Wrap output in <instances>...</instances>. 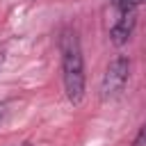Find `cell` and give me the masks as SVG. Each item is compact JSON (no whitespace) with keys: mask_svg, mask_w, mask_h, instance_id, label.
<instances>
[{"mask_svg":"<svg viewBox=\"0 0 146 146\" xmlns=\"http://www.w3.org/2000/svg\"><path fill=\"white\" fill-rule=\"evenodd\" d=\"M59 52H62V73H64V89L66 98L78 105L84 96V59L78 32L71 27L62 30L59 36Z\"/></svg>","mask_w":146,"mask_h":146,"instance_id":"6da1fadb","label":"cell"},{"mask_svg":"<svg viewBox=\"0 0 146 146\" xmlns=\"http://www.w3.org/2000/svg\"><path fill=\"white\" fill-rule=\"evenodd\" d=\"M128 78H130V59L125 55L114 57L105 68V75H103V82H100V96L105 100L119 96L125 89Z\"/></svg>","mask_w":146,"mask_h":146,"instance_id":"7a4b0ae2","label":"cell"},{"mask_svg":"<svg viewBox=\"0 0 146 146\" xmlns=\"http://www.w3.org/2000/svg\"><path fill=\"white\" fill-rule=\"evenodd\" d=\"M132 146H146V123L141 125V130H139V135L135 137V141H132Z\"/></svg>","mask_w":146,"mask_h":146,"instance_id":"3957f363","label":"cell"},{"mask_svg":"<svg viewBox=\"0 0 146 146\" xmlns=\"http://www.w3.org/2000/svg\"><path fill=\"white\" fill-rule=\"evenodd\" d=\"M132 2H135V5H141V2H146V0H132Z\"/></svg>","mask_w":146,"mask_h":146,"instance_id":"277c9868","label":"cell"},{"mask_svg":"<svg viewBox=\"0 0 146 146\" xmlns=\"http://www.w3.org/2000/svg\"><path fill=\"white\" fill-rule=\"evenodd\" d=\"M21 146H27V144H21Z\"/></svg>","mask_w":146,"mask_h":146,"instance_id":"5b68a950","label":"cell"}]
</instances>
